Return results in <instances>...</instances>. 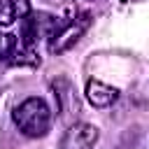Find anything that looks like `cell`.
Returning <instances> with one entry per match:
<instances>
[{"mask_svg": "<svg viewBox=\"0 0 149 149\" xmlns=\"http://www.w3.org/2000/svg\"><path fill=\"white\" fill-rule=\"evenodd\" d=\"M2 44H5V35H0V54H2Z\"/></svg>", "mask_w": 149, "mask_h": 149, "instance_id": "52a82bcc", "label": "cell"}, {"mask_svg": "<svg viewBox=\"0 0 149 149\" xmlns=\"http://www.w3.org/2000/svg\"><path fill=\"white\" fill-rule=\"evenodd\" d=\"M12 119L28 137H44L51 128V109L42 98H26L12 112Z\"/></svg>", "mask_w": 149, "mask_h": 149, "instance_id": "6da1fadb", "label": "cell"}, {"mask_svg": "<svg viewBox=\"0 0 149 149\" xmlns=\"http://www.w3.org/2000/svg\"><path fill=\"white\" fill-rule=\"evenodd\" d=\"M88 23H91V16H88L86 12H81L79 16H70V19H65L63 23H58L56 33L51 35L49 49H51L54 54H61V51L70 49V47L84 35V30L88 28Z\"/></svg>", "mask_w": 149, "mask_h": 149, "instance_id": "7a4b0ae2", "label": "cell"}, {"mask_svg": "<svg viewBox=\"0 0 149 149\" xmlns=\"http://www.w3.org/2000/svg\"><path fill=\"white\" fill-rule=\"evenodd\" d=\"M86 98L93 107H109L112 102H116L119 91L114 86L102 84L100 79H88L86 81Z\"/></svg>", "mask_w": 149, "mask_h": 149, "instance_id": "5b68a950", "label": "cell"}, {"mask_svg": "<svg viewBox=\"0 0 149 149\" xmlns=\"http://www.w3.org/2000/svg\"><path fill=\"white\" fill-rule=\"evenodd\" d=\"M30 12L28 0H0V26H12Z\"/></svg>", "mask_w": 149, "mask_h": 149, "instance_id": "8992f818", "label": "cell"}, {"mask_svg": "<svg viewBox=\"0 0 149 149\" xmlns=\"http://www.w3.org/2000/svg\"><path fill=\"white\" fill-rule=\"evenodd\" d=\"M98 142V128L91 123H72L61 137L58 149H93Z\"/></svg>", "mask_w": 149, "mask_h": 149, "instance_id": "277c9868", "label": "cell"}, {"mask_svg": "<svg viewBox=\"0 0 149 149\" xmlns=\"http://www.w3.org/2000/svg\"><path fill=\"white\" fill-rule=\"evenodd\" d=\"M56 28H58V21L51 16V14H44V12H40V14H26L23 16V28H21V44L26 47V49H30L40 37H51L54 33H56Z\"/></svg>", "mask_w": 149, "mask_h": 149, "instance_id": "3957f363", "label": "cell"}]
</instances>
